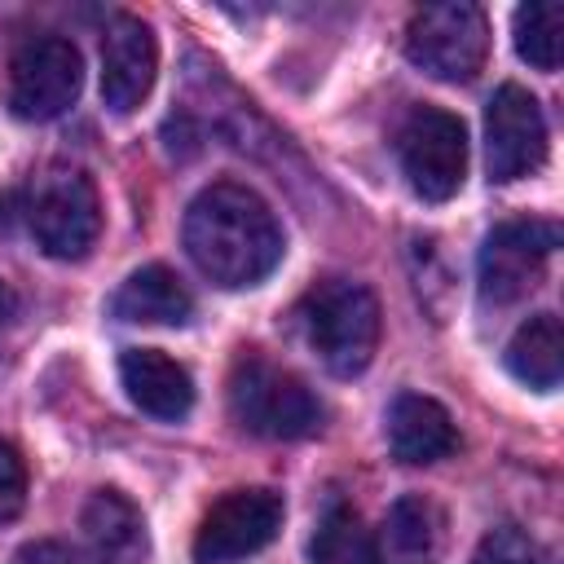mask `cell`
I'll list each match as a JSON object with an SVG mask.
<instances>
[{"label": "cell", "mask_w": 564, "mask_h": 564, "mask_svg": "<svg viewBox=\"0 0 564 564\" xmlns=\"http://www.w3.org/2000/svg\"><path fill=\"white\" fill-rule=\"evenodd\" d=\"M185 251L216 286H256L282 260V225L256 189L216 181L185 212Z\"/></svg>", "instance_id": "6da1fadb"}, {"label": "cell", "mask_w": 564, "mask_h": 564, "mask_svg": "<svg viewBox=\"0 0 564 564\" xmlns=\"http://www.w3.org/2000/svg\"><path fill=\"white\" fill-rule=\"evenodd\" d=\"M295 322L313 357L339 379L361 375L379 348V300L352 278L313 282L295 308Z\"/></svg>", "instance_id": "7a4b0ae2"}, {"label": "cell", "mask_w": 564, "mask_h": 564, "mask_svg": "<svg viewBox=\"0 0 564 564\" xmlns=\"http://www.w3.org/2000/svg\"><path fill=\"white\" fill-rule=\"evenodd\" d=\"M229 414L264 441H300L322 427V405L308 383L260 352H242L229 370Z\"/></svg>", "instance_id": "3957f363"}, {"label": "cell", "mask_w": 564, "mask_h": 564, "mask_svg": "<svg viewBox=\"0 0 564 564\" xmlns=\"http://www.w3.org/2000/svg\"><path fill=\"white\" fill-rule=\"evenodd\" d=\"M22 220L44 256L53 260L88 256V247L101 234V198H97L93 176L70 163L44 167L22 198Z\"/></svg>", "instance_id": "277c9868"}, {"label": "cell", "mask_w": 564, "mask_h": 564, "mask_svg": "<svg viewBox=\"0 0 564 564\" xmlns=\"http://www.w3.org/2000/svg\"><path fill=\"white\" fill-rule=\"evenodd\" d=\"M489 53V22L467 0L423 4L405 26V57L445 84H463L485 66Z\"/></svg>", "instance_id": "5b68a950"}, {"label": "cell", "mask_w": 564, "mask_h": 564, "mask_svg": "<svg viewBox=\"0 0 564 564\" xmlns=\"http://www.w3.org/2000/svg\"><path fill=\"white\" fill-rule=\"evenodd\" d=\"M397 154L410 189L427 203H445L467 176V128L441 106H414L397 132Z\"/></svg>", "instance_id": "8992f818"}, {"label": "cell", "mask_w": 564, "mask_h": 564, "mask_svg": "<svg viewBox=\"0 0 564 564\" xmlns=\"http://www.w3.org/2000/svg\"><path fill=\"white\" fill-rule=\"evenodd\" d=\"M555 247H560V225L555 220L520 216V220L494 225L485 234L480 260H476L480 295L489 304H516V300H524L542 282L546 260H551Z\"/></svg>", "instance_id": "52a82bcc"}, {"label": "cell", "mask_w": 564, "mask_h": 564, "mask_svg": "<svg viewBox=\"0 0 564 564\" xmlns=\"http://www.w3.org/2000/svg\"><path fill=\"white\" fill-rule=\"evenodd\" d=\"M79 84H84V66L70 40L62 35L26 40L9 62V110L31 123L57 119L79 97Z\"/></svg>", "instance_id": "ba28073f"}, {"label": "cell", "mask_w": 564, "mask_h": 564, "mask_svg": "<svg viewBox=\"0 0 564 564\" xmlns=\"http://www.w3.org/2000/svg\"><path fill=\"white\" fill-rule=\"evenodd\" d=\"M546 163V119L529 88L502 84L485 110V167L489 181H520Z\"/></svg>", "instance_id": "9c48e42d"}, {"label": "cell", "mask_w": 564, "mask_h": 564, "mask_svg": "<svg viewBox=\"0 0 564 564\" xmlns=\"http://www.w3.org/2000/svg\"><path fill=\"white\" fill-rule=\"evenodd\" d=\"M282 529V498L273 489H229L194 533L198 564H229L264 551Z\"/></svg>", "instance_id": "30bf717a"}, {"label": "cell", "mask_w": 564, "mask_h": 564, "mask_svg": "<svg viewBox=\"0 0 564 564\" xmlns=\"http://www.w3.org/2000/svg\"><path fill=\"white\" fill-rule=\"evenodd\" d=\"M154 70H159L154 31L137 13H119L101 40V101L115 115H132L150 97Z\"/></svg>", "instance_id": "8fae6325"}, {"label": "cell", "mask_w": 564, "mask_h": 564, "mask_svg": "<svg viewBox=\"0 0 564 564\" xmlns=\"http://www.w3.org/2000/svg\"><path fill=\"white\" fill-rule=\"evenodd\" d=\"M119 383L128 401L163 423H176L194 410V379L181 361H172L159 348H123L119 357Z\"/></svg>", "instance_id": "7c38bea8"}, {"label": "cell", "mask_w": 564, "mask_h": 564, "mask_svg": "<svg viewBox=\"0 0 564 564\" xmlns=\"http://www.w3.org/2000/svg\"><path fill=\"white\" fill-rule=\"evenodd\" d=\"M388 445H392V458L419 467V463H436V458L454 454L458 432L441 401H432L423 392H401L388 410Z\"/></svg>", "instance_id": "4fadbf2b"}, {"label": "cell", "mask_w": 564, "mask_h": 564, "mask_svg": "<svg viewBox=\"0 0 564 564\" xmlns=\"http://www.w3.org/2000/svg\"><path fill=\"white\" fill-rule=\"evenodd\" d=\"M445 538L441 507L423 494H405L388 507L375 533V564H432Z\"/></svg>", "instance_id": "5bb4252c"}, {"label": "cell", "mask_w": 564, "mask_h": 564, "mask_svg": "<svg viewBox=\"0 0 564 564\" xmlns=\"http://www.w3.org/2000/svg\"><path fill=\"white\" fill-rule=\"evenodd\" d=\"M110 313L123 322H141V326H185L194 313V295L172 269L145 264L115 291Z\"/></svg>", "instance_id": "9a60e30c"}, {"label": "cell", "mask_w": 564, "mask_h": 564, "mask_svg": "<svg viewBox=\"0 0 564 564\" xmlns=\"http://www.w3.org/2000/svg\"><path fill=\"white\" fill-rule=\"evenodd\" d=\"M84 538L101 564H132L145 551V524L141 511L119 489H97L79 516Z\"/></svg>", "instance_id": "2e32d148"}, {"label": "cell", "mask_w": 564, "mask_h": 564, "mask_svg": "<svg viewBox=\"0 0 564 564\" xmlns=\"http://www.w3.org/2000/svg\"><path fill=\"white\" fill-rule=\"evenodd\" d=\"M507 370L538 388V392H551L560 383V370H564V335H560V317L555 313H533L507 344Z\"/></svg>", "instance_id": "e0dca14e"}, {"label": "cell", "mask_w": 564, "mask_h": 564, "mask_svg": "<svg viewBox=\"0 0 564 564\" xmlns=\"http://www.w3.org/2000/svg\"><path fill=\"white\" fill-rule=\"evenodd\" d=\"M313 564H375V538L366 533L361 516L352 507H330L308 542Z\"/></svg>", "instance_id": "ac0fdd59"}, {"label": "cell", "mask_w": 564, "mask_h": 564, "mask_svg": "<svg viewBox=\"0 0 564 564\" xmlns=\"http://www.w3.org/2000/svg\"><path fill=\"white\" fill-rule=\"evenodd\" d=\"M560 31H564V4L538 0V4L516 9V53L529 66H538V70L560 66Z\"/></svg>", "instance_id": "d6986e66"}, {"label": "cell", "mask_w": 564, "mask_h": 564, "mask_svg": "<svg viewBox=\"0 0 564 564\" xmlns=\"http://www.w3.org/2000/svg\"><path fill=\"white\" fill-rule=\"evenodd\" d=\"M471 564H542V560H538V546H533V538L524 529L498 524V529H489L480 538Z\"/></svg>", "instance_id": "ffe728a7"}, {"label": "cell", "mask_w": 564, "mask_h": 564, "mask_svg": "<svg viewBox=\"0 0 564 564\" xmlns=\"http://www.w3.org/2000/svg\"><path fill=\"white\" fill-rule=\"evenodd\" d=\"M26 502V463L22 454L0 441V524H9Z\"/></svg>", "instance_id": "44dd1931"}, {"label": "cell", "mask_w": 564, "mask_h": 564, "mask_svg": "<svg viewBox=\"0 0 564 564\" xmlns=\"http://www.w3.org/2000/svg\"><path fill=\"white\" fill-rule=\"evenodd\" d=\"M13 564H75V560H70V551L62 542H31V546L18 551Z\"/></svg>", "instance_id": "7402d4cb"}, {"label": "cell", "mask_w": 564, "mask_h": 564, "mask_svg": "<svg viewBox=\"0 0 564 564\" xmlns=\"http://www.w3.org/2000/svg\"><path fill=\"white\" fill-rule=\"evenodd\" d=\"M13 308H18V300H13L9 282L0 278V335H4V330H9V322H13Z\"/></svg>", "instance_id": "603a6c76"}]
</instances>
